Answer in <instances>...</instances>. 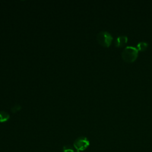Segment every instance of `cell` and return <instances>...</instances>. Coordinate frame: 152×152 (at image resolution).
I'll return each instance as SVG.
<instances>
[{"instance_id":"obj_1","label":"cell","mask_w":152,"mask_h":152,"mask_svg":"<svg viewBox=\"0 0 152 152\" xmlns=\"http://www.w3.org/2000/svg\"><path fill=\"white\" fill-rule=\"evenodd\" d=\"M138 55V50L132 46H126L122 52V59L126 62H132Z\"/></svg>"},{"instance_id":"obj_2","label":"cell","mask_w":152,"mask_h":152,"mask_svg":"<svg viewBox=\"0 0 152 152\" xmlns=\"http://www.w3.org/2000/svg\"><path fill=\"white\" fill-rule=\"evenodd\" d=\"M97 40L102 46L104 47H109L112 43L113 37L107 31L103 30L97 33Z\"/></svg>"},{"instance_id":"obj_3","label":"cell","mask_w":152,"mask_h":152,"mask_svg":"<svg viewBox=\"0 0 152 152\" xmlns=\"http://www.w3.org/2000/svg\"><path fill=\"white\" fill-rule=\"evenodd\" d=\"M90 145V142L87 137H80L77 138L74 142V147L76 150L84 151L88 148Z\"/></svg>"},{"instance_id":"obj_4","label":"cell","mask_w":152,"mask_h":152,"mask_svg":"<svg viewBox=\"0 0 152 152\" xmlns=\"http://www.w3.org/2000/svg\"><path fill=\"white\" fill-rule=\"evenodd\" d=\"M128 37L126 35H120L116 37L115 40V45L116 47H122L128 42Z\"/></svg>"},{"instance_id":"obj_5","label":"cell","mask_w":152,"mask_h":152,"mask_svg":"<svg viewBox=\"0 0 152 152\" xmlns=\"http://www.w3.org/2000/svg\"><path fill=\"white\" fill-rule=\"evenodd\" d=\"M10 118V115L8 112L4 110L0 111V123H4L8 121Z\"/></svg>"},{"instance_id":"obj_6","label":"cell","mask_w":152,"mask_h":152,"mask_svg":"<svg viewBox=\"0 0 152 152\" xmlns=\"http://www.w3.org/2000/svg\"><path fill=\"white\" fill-rule=\"evenodd\" d=\"M148 46V43L147 42H144V41H141V42H138L137 44V47L136 48L138 50L144 51L147 48Z\"/></svg>"},{"instance_id":"obj_7","label":"cell","mask_w":152,"mask_h":152,"mask_svg":"<svg viewBox=\"0 0 152 152\" xmlns=\"http://www.w3.org/2000/svg\"><path fill=\"white\" fill-rule=\"evenodd\" d=\"M21 109V106L20 104H16L14 105V106L11 107V111L12 113H15L18 112L19 110H20Z\"/></svg>"},{"instance_id":"obj_8","label":"cell","mask_w":152,"mask_h":152,"mask_svg":"<svg viewBox=\"0 0 152 152\" xmlns=\"http://www.w3.org/2000/svg\"><path fill=\"white\" fill-rule=\"evenodd\" d=\"M62 151H63V152H75L73 147L69 145L64 146Z\"/></svg>"}]
</instances>
